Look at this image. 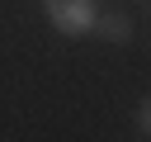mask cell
I'll return each mask as SVG.
<instances>
[{
	"instance_id": "6da1fadb",
	"label": "cell",
	"mask_w": 151,
	"mask_h": 142,
	"mask_svg": "<svg viewBox=\"0 0 151 142\" xmlns=\"http://www.w3.org/2000/svg\"><path fill=\"white\" fill-rule=\"evenodd\" d=\"M42 14L61 38H90L99 5L94 0H42Z\"/></svg>"
},
{
	"instance_id": "7a4b0ae2",
	"label": "cell",
	"mask_w": 151,
	"mask_h": 142,
	"mask_svg": "<svg viewBox=\"0 0 151 142\" xmlns=\"http://www.w3.org/2000/svg\"><path fill=\"white\" fill-rule=\"evenodd\" d=\"M90 38H99V43H118V47H123V43H132V19H127L123 9H99Z\"/></svg>"
},
{
	"instance_id": "3957f363",
	"label": "cell",
	"mask_w": 151,
	"mask_h": 142,
	"mask_svg": "<svg viewBox=\"0 0 151 142\" xmlns=\"http://www.w3.org/2000/svg\"><path fill=\"white\" fill-rule=\"evenodd\" d=\"M132 128H137L142 142H151V95H142V104H137V114H132Z\"/></svg>"
}]
</instances>
